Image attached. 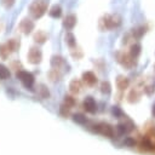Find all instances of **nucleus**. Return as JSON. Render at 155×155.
<instances>
[{
  "label": "nucleus",
  "instance_id": "nucleus-1",
  "mask_svg": "<svg viewBox=\"0 0 155 155\" xmlns=\"http://www.w3.org/2000/svg\"><path fill=\"white\" fill-rule=\"evenodd\" d=\"M121 25V17L119 15H104L99 19V29L101 30H109Z\"/></svg>",
  "mask_w": 155,
  "mask_h": 155
},
{
  "label": "nucleus",
  "instance_id": "nucleus-2",
  "mask_svg": "<svg viewBox=\"0 0 155 155\" xmlns=\"http://www.w3.org/2000/svg\"><path fill=\"white\" fill-rule=\"evenodd\" d=\"M47 6H48V2L46 0H34L29 5V13L35 19L40 18L47 11Z\"/></svg>",
  "mask_w": 155,
  "mask_h": 155
},
{
  "label": "nucleus",
  "instance_id": "nucleus-3",
  "mask_svg": "<svg viewBox=\"0 0 155 155\" xmlns=\"http://www.w3.org/2000/svg\"><path fill=\"white\" fill-rule=\"evenodd\" d=\"M115 59H116L117 63H120L126 69H132L137 64V58H134L133 56H131L130 52L117 51L115 53Z\"/></svg>",
  "mask_w": 155,
  "mask_h": 155
},
{
  "label": "nucleus",
  "instance_id": "nucleus-4",
  "mask_svg": "<svg viewBox=\"0 0 155 155\" xmlns=\"http://www.w3.org/2000/svg\"><path fill=\"white\" fill-rule=\"evenodd\" d=\"M92 131L96 132V133H101L105 137H109V138H113L114 134H115V131H114V127L111 125H109L108 122H99V124H96L92 126Z\"/></svg>",
  "mask_w": 155,
  "mask_h": 155
},
{
  "label": "nucleus",
  "instance_id": "nucleus-5",
  "mask_svg": "<svg viewBox=\"0 0 155 155\" xmlns=\"http://www.w3.org/2000/svg\"><path fill=\"white\" fill-rule=\"evenodd\" d=\"M16 76L27 88H31L33 87V85H34V75L31 73L25 71V70H18Z\"/></svg>",
  "mask_w": 155,
  "mask_h": 155
},
{
  "label": "nucleus",
  "instance_id": "nucleus-6",
  "mask_svg": "<svg viewBox=\"0 0 155 155\" xmlns=\"http://www.w3.org/2000/svg\"><path fill=\"white\" fill-rule=\"evenodd\" d=\"M134 130V124H133V121L131 120V119H128L127 116H124V120L122 121H120L119 124H117V126H116V131H117V133L119 134H125V133H128V132H131V131H133Z\"/></svg>",
  "mask_w": 155,
  "mask_h": 155
},
{
  "label": "nucleus",
  "instance_id": "nucleus-7",
  "mask_svg": "<svg viewBox=\"0 0 155 155\" xmlns=\"http://www.w3.org/2000/svg\"><path fill=\"white\" fill-rule=\"evenodd\" d=\"M140 150L144 153H155V143L151 139V136L147 134L142 138L140 143H139Z\"/></svg>",
  "mask_w": 155,
  "mask_h": 155
},
{
  "label": "nucleus",
  "instance_id": "nucleus-8",
  "mask_svg": "<svg viewBox=\"0 0 155 155\" xmlns=\"http://www.w3.org/2000/svg\"><path fill=\"white\" fill-rule=\"evenodd\" d=\"M28 61H29V63H31V64H38V63H40L41 62V58H42V53H41V51H40V48H38V47H31L30 50H29V52H28Z\"/></svg>",
  "mask_w": 155,
  "mask_h": 155
},
{
  "label": "nucleus",
  "instance_id": "nucleus-9",
  "mask_svg": "<svg viewBox=\"0 0 155 155\" xmlns=\"http://www.w3.org/2000/svg\"><path fill=\"white\" fill-rule=\"evenodd\" d=\"M18 29H19L23 34L28 35V34H30L31 30L34 29V22H33L31 19H29V18H23V19L21 21L19 25H18Z\"/></svg>",
  "mask_w": 155,
  "mask_h": 155
},
{
  "label": "nucleus",
  "instance_id": "nucleus-10",
  "mask_svg": "<svg viewBox=\"0 0 155 155\" xmlns=\"http://www.w3.org/2000/svg\"><path fill=\"white\" fill-rule=\"evenodd\" d=\"M142 93H143V90H139L138 87H133L127 94V102L131 103V104H134V103L139 102L140 97H142Z\"/></svg>",
  "mask_w": 155,
  "mask_h": 155
},
{
  "label": "nucleus",
  "instance_id": "nucleus-11",
  "mask_svg": "<svg viewBox=\"0 0 155 155\" xmlns=\"http://www.w3.org/2000/svg\"><path fill=\"white\" fill-rule=\"evenodd\" d=\"M76 22H78V17L74 13H69L63 18V27L67 30H71L76 25Z\"/></svg>",
  "mask_w": 155,
  "mask_h": 155
},
{
  "label": "nucleus",
  "instance_id": "nucleus-12",
  "mask_svg": "<svg viewBox=\"0 0 155 155\" xmlns=\"http://www.w3.org/2000/svg\"><path fill=\"white\" fill-rule=\"evenodd\" d=\"M82 105H84V109H85L87 113L94 114V113L97 111V104H96V101H94L92 97H90V96L86 97V98L84 99Z\"/></svg>",
  "mask_w": 155,
  "mask_h": 155
},
{
  "label": "nucleus",
  "instance_id": "nucleus-13",
  "mask_svg": "<svg viewBox=\"0 0 155 155\" xmlns=\"http://www.w3.org/2000/svg\"><path fill=\"white\" fill-rule=\"evenodd\" d=\"M98 79L93 71H85L82 73V82L86 84L87 86H94L97 84Z\"/></svg>",
  "mask_w": 155,
  "mask_h": 155
},
{
  "label": "nucleus",
  "instance_id": "nucleus-14",
  "mask_svg": "<svg viewBox=\"0 0 155 155\" xmlns=\"http://www.w3.org/2000/svg\"><path fill=\"white\" fill-rule=\"evenodd\" d=\"M143 93L147 96H151L155 93V79L148 78L143 85Z\"/></svg>",
  "mask_w": 155,
  "mask_h": 155
},
{
  "label": "nucleus",
  "instance_id": "nucleus-15",
  "mask_svg": "<svg viewBox=\"0 0 155 155\" xmlns=\"http://www.w3.org/2000/svg\"><path fill=\"white\" fill-rule=\"evenodd\" d=\"M147 30H148V29H147L145 25H139V27L133 28L130 35L132 36V39H134V40H139L140 38L144 36V34L147 33Z\"/></svg>",
  "mask_w": 155,
  "mask_h": 155
},
{
  "label": "nucleus",
  "instance_id": "nucleus-16",
  "mask_svg": "<svg viewBox=\"0 0 155 155\" xmlns=\"http://www.w3.org/2000/svg\"><path fill=\"white\" fill-rule=\"evenodd\" d=\"M115 84H116V87H117L120 91H125V90L130 86V79L126 78V76H124V75H119V76L116 78Z\"/></svg>",
  "mask_w": 155,
  "mask_h": 155
},
{
  "label": "nucleus",
  "instance_id": "nucleus-17",
  "mask_svg": "<svg viewBox=\"0 0 155 155\" xmlns=\"http://www.w3.org/2000/svg\"><path fill=\"white\" fill-rule=\"evenodd\" d=\"M81 88H82V81L81 80H79V79H73L71 81H70V84H69V90H70V92L71 93H74V94H76V93H79L80 91H81Z\"/></svg>",
  "mask_w": 155,
  "mask_h": 155
},
{
  "label": "nucleus",
  "instance_id": "nucleus-18",
  "mask_svg": "<svg viewBox=\"0 0 155 155\" xmlns=\"http://www.w3.org/2000/svg\"><path fill=\"white\" fill-rule=\"evenodd\" d=\"M47 33L45 30H38L35 34H34V41L38 42V44H44L46 40H47Z\"/></svg>",
  "mask_w": 155,
  "mask_h": 155
},
{
  "label": "nucleus",
  "instance_id": "nucleus-19",
  "mask_svg": "<svg viewBox=\"0 0 155 155\" xmlns=\"http://www.w3.org/2000/svg\"><path fill=\"white\" fill-rule=\"evenodd\" d=\"M128 52H130L131 56H133L134 58H138V56H139L140 52H142V46H140V44H139V42H133V44L131 45Z\"/></svg>",
  "mask_w": 155,
  "mask_h": 155
},
{
  "label": "nucleus",
  "instance_id": "nucleus-20",
  "mask_svg": "<svg viewBox=\"0 0 155 155\" xmlns=\"http://www.w3.org/2000/svg\"><path fill=\"white\" fill-rule=\"evenodd\" d=\"M48 78H50V80L53 81V82L61 80V78H62V73L59 71V68H52V69L48 71Z\"/></svg>",
  "mask_w": 155,
  "mask_h": 155
},
{
  "label": "nucleus",
  "instance_id": "nucleus-21",
  "mask_svg": "<svg viewBox=\"0 0 155 155\" xmlns=\"http://www.w3.org/2000/svg\"><path fill=\"white\" fill-rule=\"evenodd\" d=\"M48 15H50V17H52V18H59L61 16H62V7L59 6V5H53L51 8H50V11H48Z\"/></svg>",
  "mask_w": 155,
  "mask_h": 155
},
{
  "label": "nucleus",
  "instance_id": "nucleus-22",
  "mask_svg": "<svg viewBox=\"0 0 155 155\" xmlns=\"http://www.w3.org/2000/svg\"><path fill=\"white\" fill-rule=\"evenodd\" d=\"M64 64V59L61 56H52L51 57V65L52 68H61Z\"/></svg>",
  "mask_w": 155,
  "mask_h": 155
},
{
  "label": "nucleus",
  "instance_id": "nucleus-23",
  "mask_svg": "<svg viewBox=\"0 0 155 155\" xmlns=\"http://www.w3.org/2000/svg\"><path fill=\"white\" fill-rule=\"evenodd\" d=\"M65 42H67V45L70 48H73L76 45V39H75V36H74V34L71 31H67V34H65Z\"/></svg>",
  "mask_w": 155,
  "mask_h": 155
},
{
  "label": "nucleus",
  "instance_id": "nucleus-24",
  "mask_svg": "<svg viewBox=\"0 0 155 155\" xmlns=\"http://www.w3.org/2000/svg\"><path fill=\"white\" fill-rule=\"evenodd\" d=\"M73 121L76 122V124H79V125H85L87 122V119H86V116L84 114L78 113V114H74L73 115Z\"/></svg>",
  "mask_w": 155,
  "mask_h": 155
},
{
  "label": "nucleus",
  "instance_id": "nucleus-25",
  "mask_svg": "<svg viewBox=\"0 0 155 155\" xmlns=\"http://www.w3.org/2000/svg\"><path fill=\"white\" fill-rule=\"evenodd\" d=\"M6 44H7V46H8V48H10L11 52L17 51L18 47H19V40H18V39H11V40H8Z\"/></svg>",
  "mask_w": 155,
  "mask_h": 155
},
{
  "label": "nucleus",
  "instance_id": "nucleus-26",
  "mask_svg": "<svg viewBox=\"0 0 155 155\" xmlns=\"http://www.w3.org/2000/svg\"><path fill=\"white\" fill-rule=\"evenodd\" d=\"M101 92L103 94H107V96L110 94V92H111V85H110L109 81H103L101 84Z\"/></svg>",
  "mask_w": 155,
  "mask_h": 155
},
{
  "label": "nucleus",
  "instance_id": "nucleus-27",
  "mask_svg": "<svg viewBox=\"0 0 155 155\" xmlns=\"http://www.w3.org/2000/svg\"><path fill=\"white\" fill-rule=\"evenodd\" d=\"M10 53H11V51H10L7 44H2V45H0V57H1L2 59H6V58L8 57Z\"/></svg>",
  "mask_w": 155,
  "mask_h": 155
},
{
  "label": "nucleus",
  "instance_id": "nucleus-28",
  "mask_svg": "<svg viewBox=\"0 0 155 155\" xmlns=\"http://www.w3.org/2000/svg\"><path fill=\"white\" fill-rule=\"evenodd\" d=\"M10 70L7 67H5L4 64H0V79L1 80H6L10 78Z\"/></svg>",
  "mask_w": 155,
  "mask_h": 155
},
{
  "label": "nucleus",
  "instance_id": "nucleus-29",
  "mask_svg": "<svg viewBox=\"0 0 155 155\" xmlns=\"http://www.w3.org/2000/svg\"><path fill=\"white\" fill-rule=\"evenodd\" d=\"M70 108H71V107L67 105L65 103L62 104L61 108H59V115H61L62 117H67V116L69 115V113H70Z\"/></svg>",
  "mask_w": 155,
  "mask_h": 155
},
{
  "label": "nucleus",
  "instance_id": "nucleus-30",
  "mask_svg": "<svg viewBox=\"0 0 155 155\" xmlns=\"http://www.w3.org/2000/svg\"><path fill=\"white\" fill-rule=\"evenodd\" d=\"M39 92H40V96H41L42 98H47V97L50 96V92H48V90L46 88V86H45V85H40Z\"/></svg>",
  "mask_w": 155,
  "mask_h": 155
},
{
  "label": "nucleus",
  "instance_id": "nucleus-31",
  "mask_svg": "<svg viewBox=\"0 0 155 155\" xmlns=\"http://www.w3.org/2000/svg\"><path fill=\"white\" fill-rule=\"evenodd\" d=\"M124 144L127 145V147H131V148H132V147H136L137 142H136V139L132 138V137H126L125 140H124Z\"/></svg>",
  "mask_w": 155,
  "mask_h": 155
},
{
  "label": "nucleus",
  "instance_id": "nucleus-32",
  "mask_svg": "<svg viewBox=\"0 0 155 155\" xmlns=\"http://www.w3.org/2000/svg\"><path fill=\"white\" fill-rule=\"evenodd\" d=\"M64 103H65L67 105H69V107H74V105L76 104V101H75V98H73L71 96H65V97H64Z\"/></svg>",
  "mask_w": 155,
  "mask_h": 155
},
{
  "label": "nucleus",
  "instance_id": "nucleus-33",
  "mask_svg": "<svg viewBox=\"0 0 155 155\" xmlns=\"http://www.w3.org/2000/svg\"><path fill=\"white\" fill-rule=\"evenodd\" d=\"M70 53H71V56H73L75 59H80V58L82 57V51L79 50V48H73Z\"/></svg>",
  "mask_w": 155,
  "mask_h": 155
},
{
  "label": "nucleus",
  "instance_id": "nucleus-34",
  "mask_svg": "<svg viewBox=\"0 0 155 155\" xmlns=\"http://www.w3.org/2000/svg\"><path fill=\"white\" fill-rule=\"evenodd\" d=\"M16 0H1V4L5 8H11L13 5H15Z\"/></svg>",
  "mask_w": 155,
  "mask_h": 155
},
{
  "label": "nucleus",
  "instance_id": "nucleus-35",
  "mask_svg": "<svg viewBox=\"0 0 155 155\" xmlns=\"http://www.w3.org/2000/svg\"><path fill=\"white\" fill-rule=\"evenodd\" d=\"M113 114L115 115V117H121V116H124V114H122V111L120 110L119 107H113Z\"/></svg>",
  "mask_w": 155,
  "mask_h": 155
},
{
  "label": "nucleus",
  "instance_id": "nucleus-36",
  "mask_svg": "<svg viewBox=\"0 0 155 155\" xmlns=\"http://www.w3.org/2000/svg\"><path fill=\"white\" fill-rule=\"evenodd\" d=\"M151 113H153V116H155V104L153 105V110H151Z\"/></svg>",
  "mask_w": 155,
  "mask_h": 155
},
{
  "label": "nucleus",
  "instance_id": "nucleus-37",
  "mask_svg": "<svg viewBox=\"0 0 155 155\" xmlns=\"http://www.w3.org/2000/svg\"><path fill=\"white\" fill-rule=\"evenodd\" d=\"M154 71H155V64H154Z\"/></svg>",
  "mask_w": 155,
  "mask_h": 155
}]
</instances>
